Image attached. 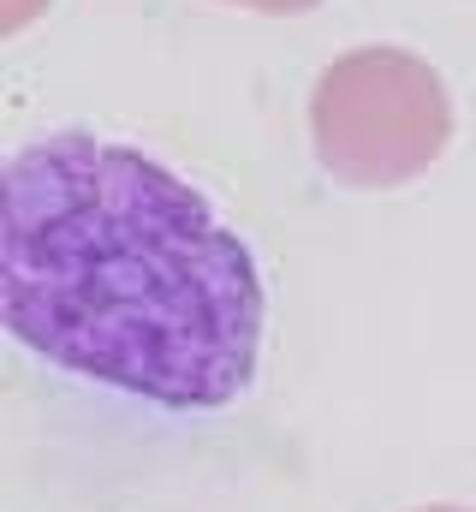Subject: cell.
Masks as SVG:
<instances>
[{
	"mask_svg": "<svg viewBox=\"0 0 476 512\" xmlns=\"http://www.w3.org/2000/svg\"><path fill=\"white\" fill-rule=\"evenodd\" d=\"M0 310L18 346L161 411H227L262 364V274L149 149L54 131L6 161Z\"/></svg>",
	"mask_w": 476,
	"mask_h": 512,
	"instance_id": "cell-1",
	"label": "cell"
},
{
	"mask_svg": "<svg viewBox=\"0 0 476 512\" xmlns=\"http://www.w3.org/2000/svg\"><path fill=\"white\" fill-rule=\"evenodd\" d=\"M316 155L346 185L417 179L453 137V102L429 60L405 48L340 54L310 96Z\"/></svg>",
	"mask_w": 476,
	"mask_h": 512,
	"instance_id": "cell-2",
	"label": "cell"
},
{
	"mask_svg": "<svg viewBox=\"0 0 476 512\" xmlns=\"http://www.w3.org/2000/svg\"><path fill=\"white\" fill-rule=\"evenodd\" d=\"M42 6H48V0H6V12H0V24H6V30H24V24H30V18L42 12Z\"/></svg>",
	"mask_w": 476,
	"mask_h": 512,
	"instance_id": "cell-3",
	"label": "cell"
},
{
	"mask_svg": "<svg viewBox=\"0 0 476 512\" xmlns=\"http://www.w3.org/2000/svg\"><path fill=\"white\" fill-rule=\"evenodd\" d=\"M227 6H250V12H310L322 0H227Z\"/></svg>",
	"mask_w": 476,
	"mask_h": 512,
	"instance_id": "cell-4",
	"label": "cell"
}]
</instances>
